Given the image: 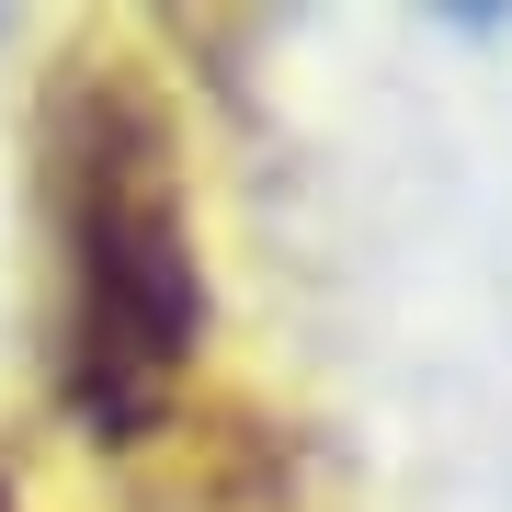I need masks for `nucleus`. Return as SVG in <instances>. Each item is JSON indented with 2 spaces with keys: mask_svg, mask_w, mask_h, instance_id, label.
Here are the masks:
<instances>
[{
  "mask_svg": "<svg viewBox=\"0 0 512 512\" xmlns=\"http://www.w3.org/2000/svg\"><path fill=\"white\" fill-rule=\"evenodd\" d=\"M35 194L57 239V342H46L57 410L92 444H137L183 399L217 285H205V239H194L171 92L126 46H69L46 69Z\"/></svg>",
  "mask_w": 512,
  "mask_h": 512,
  "instance_id": "1",
  "label": "nucleus"
},
{
  "mask_svg": "<svg viewBox=\"0 0 512 512\" xmlns=\"http://www.w3.org/2000/svg\"><path fill=\"white\" fill-rule=\"evenodd\" d=\"M0 512H23V501H12V478H0Z\"/></svg>",
  "mask_w": 512,
  "mask_h": 512,
  "instance_id": "2",
  "label": "nucleus"
}]
</instances>
